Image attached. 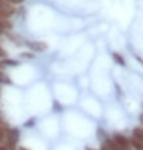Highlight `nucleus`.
Listing matches in <instances>:
<instances>
[{
  "label": "nucleus",
  "instance_id": "nucleus-1",
  "mask_svg": "<svg viewBox=\"0 0 143 150\" xmlns=\"http://www.w3.org/2000/svg\"><path fill=\"white\" fill-rule=\"evenodd\" d=\"M15 13H17V8H15L14 5H11V3H8V2H5V0H0V16L11 19Z\"/></svg>",
  "mask_w": 143,
  "mask_h": 150
},
{
  "label": "nucleus",
  "instance_id": "nucleus-2",
  "mask_svg": "<svg viewBox=\"0 0 143 150\" xmlns=\"http://www.w3.org/2000/svg\"><path fill=\"white\" fill-rule=\"evenodd\" d=\"M25 45H28L32 51H36V53H42V51H45V50L48 48L46 47V43H43V42H38V40H25Z\"/></svg>",
  "mask_w": 143,
  "mask_h": 150
},
{
  "label": "nucleus",
  "instance_id": "nucleus-3",
  "mask_svg": "<svg viewBox=\"0 0 143 150\" xmlns=\"http://www.w3.org/2000/svg\"><path fill=\"white\" fill-rule=\"evenodd\" d=\"M9 30H13V23H11V19L0 16V36L5 34V33L9 31Z\"/></svg>",
  "mask_w": 143,
  "mask_h": 150
},
{
  "label": "nucleus",
  "instance_id": "nucleus-4",
  "mask_svg": "<svg viewBox=\"0 0 143 150\" xmlns=\"http://www.w3.org/2000/svg\"><path fill=\"white\" fill-rule=\"evenodd\" d=\"M131 142V147L133 150H143V138H139V136H133L129 139Z\"/></svg>",
  "mask_w": 143,
  "mask_h": 150
},
{
  "label": "nucleus",
  "instance_id": "nucleus-5",
  "mask_svg": "<svg viewBox=\"0 0 143 150\" xmlns=\"http://www.w3.org/2000/svg\"><path fill=\"white\" fill-rule=\"evenodd\" d=\"M0 150H15V146H13L6 138H0Z\"/></svg>",
  "mask_w": 143,
  "mask_h": 150
},
{
  "label": "nucleus",
  "instance_id": "nucleus-6",
  "mask_svg": "<svg viewBox=\"0 0 143 150\" xmlns=\"http://www.w3.org/2000/svg\"><path fill=\"white\" fill-rule=\"evenodd\" d=\"M36 124H37V118H36V116H31L28 121L23 122V127H25V129H34Z\"/></svg>",
  "mask_w": 143,
  "mask_h": 150
},
{
  "label": "nucleus",
  "instance_id": "nucleus-7",
  "mask_svg": "<svg viewBox=\"0 0 143 150\" xmlns=\"http://www.w3.org/2000/svg\"><path fill=\"white\" fill-rule=\"evenodd\" d=\"M112 59L117 62L119 65H122V67H125L126 65V62H125V59H123V56H120L119 53H112Z\"/></svg>",
  "mask_w": 143,
  "mask_h": 150
},
{
  "label": "nucleus",
  "instance_id": "nucleus-8",
  "mask_svg": "<svg viewBox=\"0 0 143 150\" xmlns=\"http://www.w3.org/2000/svg\"><path fill=\"white\" fill-rule=\"evenodd\" d=\"M52 110H54L56 113H62V112H63V107H62V104H60L59 101H54V102H52Z\"/></svg>",
  "mask_w": 143,
  "mask_h": 150
},
{
  "label": "nucleus",
  "instance_id": "nucleus-9",
  "mask_svg": "<svg viewBox=\"0 0 143 150\" xmlns=\"http://www.w3.org/2000/svg\"><path fill=\"white\" fill-rule=\"evenodd\" d=\"M6 56H8V54H6V51H5V50H3V47L0 45V62L6 59Z\"/></svg>",
  "mask_w": 143,
  "mask_h": 150
},
{
  "label": "nucleus",
  "instance_id": "nucleus-10",
  "mask_svg": "<svg viewBox=\"0 0 143 150\" xmlns=\"http://www.w3.org/2000/svg\"><path fill=\"white\" fill-rule=\"evenodd\" d=\"M5 2H8V3H11V5H14V6H17V5L23 3L25 0H5Z\"/></svg>",
  "mask_w": 143,
  "mask_h": 150
},
{
  "label": "nucleus",
  "instance_id": "nucleus-11",
  "mask_svg": "<svg viewBox=\"0 0 143 150\" xmlns=\"http://www.w3.org/2000/svg\"><path fill=\"white\" fill-rule=\"evenodd\" d=\"M140 122H142V124H143V113L140 115Z\"/></svg>",
  "mask_w": 143,
  "mask_h": 150
},
{
  "label": "nucleus",
  "instance_id": "nucleus-12",
  "mask_svg": "<svg viewBox=\"0 0 143 150\" xmlns=\"http://www.w3.org/2000/svg\"><path fill=\"white\" fill-rule=\"evenodd\" d=\"M0 121H2V116H0Z\"/></svg>",
  "mask_w": 143,
  "mask_h": 150
},
{
  "label": "nucleus",
  "instance_id": "nucleus-13",
  "mask_svg": "<svg viewBox=\"0 0 143 150\" xmlns=\"http://www.w3.org/2000/svg\"><path fill=\"white\" fill-rule=\"evenodd\" d=\"M0 67H2V65H0Z\"/></svg>",
  "mask_w": 143,
  "mask_h": 150
}]
</instances>
